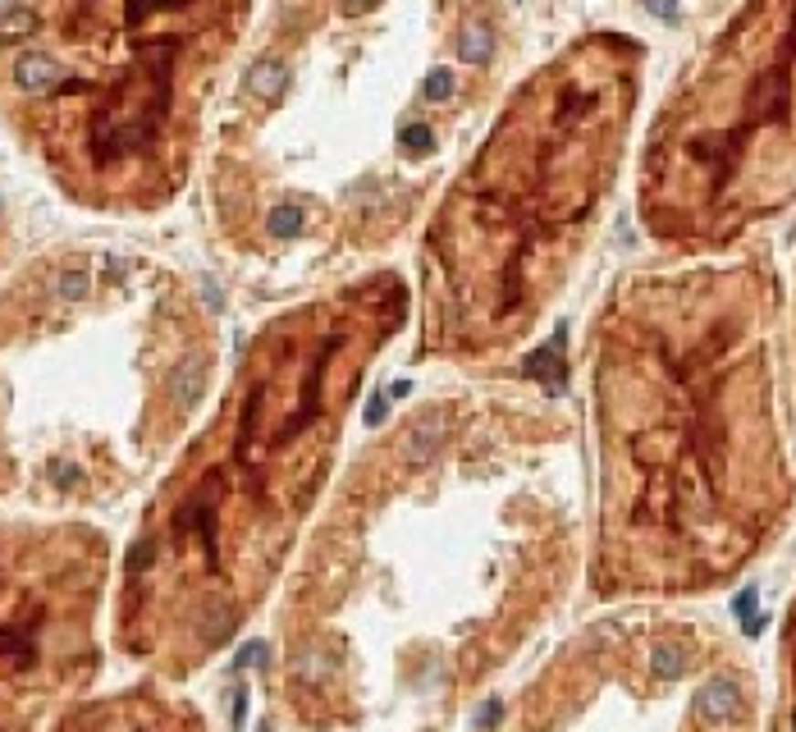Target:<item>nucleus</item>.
<instances>
[{
  "label": "nucleus",
  "mask_w": 796,
  "mask_h": 732,
  "mask_svg": "<svg viewBox=\"0 0 796 732\" xmlns=\"http://www.w3.org/2000/svg\"><path fill=\"white\" fill-rule=\"evenodd\" d=\"M398 147H403V152H413V156H426V152L435 147V133H431L426 124H408L403 133H398Z\"/></svg>",
  "instance_id": "nucleus-14"
},
{
  "label": "nucleus",
  "mask_w": 796,
  "mask_h": 732,
  "mask_svg": "<svg viewBox=\"0 0 796 732\" xmlns=\"http://www.w3.org/2000/svg\"><path fill=\"white\" fill-rule=\"evenodd\" d=\"M15 83H19V92H28V97H51V92H65L74 78H69L47 51H28V56L15 60Z\"/></svg>",
  "instance_id": "nucleus-1"
},
{
  "label": "nucleus",
  "mask_w": 796,
  "mask_h": 732,
  "mask_svg": "<svg viewBox=\"0 0 796 732\" xmlns=\"http://www.w3.org/2000/svg\"><path fill=\"white\" fill-rule=\"evenodd\" d=\"M408 390H413V381H393L384 394H389V399H408Z\"/></svg>",
  "instance_id": "nucleus-21"
},
{
  "label": "nucleus",
  "mask_w": 796,
  "mask_h": 732,
  "mask_svg": "<svg viewBox=\"0 0 796 732\" xmlns=\"http://www.w3.org/2000/svg\"><path fill=\"white\" fill-rule=\"evenodd\" d=\"M288 88V65L284 60H257L247 69V92L261 97V101H279Z\"/></svg>",
  "instance_id": "nucleus-5"
},
{
  "label": "nucleus",
  "mask_w": 796,
  "mask_h": 732,
  "mask_svg": "<svg viewBox=\"0 0 796 732\" xmlns=\"http://www.w3.org/2000/svg\"><path fill=\"white\" fill-rule=\"evenodd\" d=\"M37 10H28V5H10V10H0V42H24V37H33L37 33Z\"/></svg>",
  "instance_id": "nucleus-8"
},
{
  "label": "nucleus",
  "mask_w": 796,
  "mask_h": 732,
  "mask_svg": "<svg viewBox=\"0 0 796 732\" xmlns=\"http://www.w3.org/2000/svg\"><path fill=\"white\" fill-rule=\"evenodd\" d=\"M787 110V83L773 74V78H764L755 92H750V115L755 120H773V115H782Z\"/></svg>",
  "instance_id": "nucleus-7"
},
{
  "label": "nucleus",
  "mask_w": 796,
  "mask_h": 732,
  "mask_svg": "<svg viewBox=\"0 0 796 732\" xmlns=\"http://www.w3.org/2000/svg\"><path fill=\"white\" fill-rule=\"evenodd\" d=\"M270 659V650L261 645V641H247L243 650H238V659H234V668H247V664H266Z\"/></svg>",
  "instance_id": "nucleus-17"
},
{
  "label": "nucleus",
  "mask_w": 796,
  "mask_h": 732,
  "mask_svg": "<svg viewBox=\"0 0 796 732\" xmlns=\"http://www.w3.org/2000/svg\"><path fill=\"white\" fill-rule=\"evenodd\" d=\"M645 5H650V15H655V19L677 24V5H673V0H645Z\"/></svg>",
  "instance_id": "nucleus-19"
},
{
  "label": "nucleus",
  "mask_w": 796,
  "mask_h": 732,
  "mask_svg": "<svg viewBox=\"0 0 796 732\" xmlns=\"http://www.w3.org/2000/svg\"><path fill=\"white\" fill-rule=\"evenodd\" d=\"M477 723H481V727H486V732H490V727H499V723H504V700H499V695H490V700H486V709H481V718H477Z\"/></svg>",
  "instance_id": "nucleus-18"
},
{
  "label": "nucleus",
  "mask_w": 796,
  "mask_h": 732,
  "mask_svg": "<svg viewBox=\"0 0 796 732\" xmlns=\"http://www.w3.org/2000/svg\"><path fill=\"white\" fill-rule=\"evenodd\" d=\"M755 604H759V591H755V586H741V591H737V600H732V613H737V622H741L750 636L764 627V622L755 618Z\"/></svg>",
  "instance_id": "nucleus-11"
},
{
  "label": "nucleus",
  "mask_w": 796,
  "mask_h": 732,
  "mask_svg": "<svg viewBox=\"0 0 796 732\" xmlns=\"http://www.w3.org/2000/svg\"><path fill=\"white\" fill-rule=\"evenodd\" d=\"M737 714H741V686H737V677L718 673V677H709L696 691V718L723 727V723H737Z\"/></svg>",
  "instance_id": "nucleus-2"
},
{
  "label": "nucleus",
  "mask_w": 796,
  "mask_h": 732,
  "mask_svg": "<svg viewBox=\"0 0 796 732\" xmlns=\"http://www.w3.org/2000/svg\"><path fill=\"white\" fill-rule=\"evenodd\" d=\"M522 376H540L554 394L563 390V339L559 343H545L540 352H531L527 361H522Z\"/></svg>",
  "instance_id": "nucleus-6"
},
{
  "label": "nucleus",
  "mask_w": 796,
  "mask_h": 732,
  "mask_svg": "<svg viewBox=\"0 0 796 732\" xmlns=\"http://www.w3.org/2000/svg\"><path fill=\"white\" fill-rule=\"evenodd\" d=\"M408 463L413 467H426L440 449H445V413H426L413 431H408Z\"/></svg>",
  "instance_id": "nucleus-3"
},
{
  "label": "nucleus",
  "mask_w": 796,
  "mask_h": 732,
  "mask_svg": "<svg viewBox=\"0 0 796 732\" xmlns=\"http://www.w3.org/2000/svg\"><path fill=\"white\" fill-rule=\"evenodd\" d=\"M650 673H655L659 682H677V677L686 673V650H682V645H655Z\"/></svg>",
  "instance_id": "nucleus-10"
},
{
  "label": "nucleus",
  "mask_w": 796,
  "mask_h": 732,
  "mask_svg": "<svg viewBox=\"0 0 796 732\" xmlns=\"http://www.w3.org/2000/svg\"><path fill=\"white\" fill-rule=\"evenodd\" d=\"M361 417H366V426H384V417H389V394H371Z\"/></svg>",
  "instance_id": "nucleus-16"
},
{
  "label": "nucleus",
  "mask_w": 796,
  "mask_h": 732,
  "mask_svg": "<svg viewBox=\"0 0 796 732\" xmlns=\"http://www.w3.org/2000/svg\"><path fill=\"white\" fill-rule=\"evenodd\" d=\"M266 229H270L275 238H293V234L302 229V211L284 202V206H275V211H270V220H266Z\"/></svg>",
  "instance_id": "nucleus-12"
},
{
  "label": "nucleus",
  "mask_w": 796,
  "mask_h": 732,
  "mask_svg": "<svg viewBox=\"0 0 796 732\" xmlns=\"http://www.w3.org/2000/svg\"><path fill=\"white\" fill-rule=\"evenodd\" d=\"M490 51H495V33H490L486 24H467V28L458 33V56H463L467 65L490 60Z\"/></svg>",
  "instance_id": "nucleus-9"
},
{
  "label": "nucleus",
  "mask_w": 796,
  "mask_h": 732,
  "mask_svg": "<svg viewBox=\"0 0 796 732\" xmlns=\"http://www.w3.org/2000/svg\"><path fill=\"white\" fill-rule=\"evenodd\" d=\"M88 270H65L60 279H56V293H60V302H83L88 298Z\"/></svg>",
  "instance_id": "nucleus-13"
},
{
  "label": "nucleus",
  "mask_w": 796,
  "mask_h": 732,
  "mask_svg": "<svg viewBox=\"0 0 796 732\" xmlns=\"http://www.w3.org/2000/svg\"><path fill=\"white\" fill-rule=\"evenodd\" d=\"M206 390V357H188L174 366V376H170V399L174 408H193Z\"/></svg>",
  "instance_id": "nucleus-4"
},
{
  "label": "nucleus",
  "mask_w": 796,
  "mask_h": 732,
  "mask_svg": "<svg viewBox=\"0 0 796 732\" xmlns=\"http://www.w3.org/2000/svg\"><path fill=\"white\" fill-rule=\"evenodd\" d=\"M339 10H343V15H366L371 0H339Z\"/></svg>",
  "instance_id": "nucleus-20"
},
{
  "label": "nucleus",
  "mask_w": 796,
  "mask_h": 732,
  "mask_svg": "<svg viewBox=\"0 0 796 732\" xmlns=\"http://www.w3.org/2000/svg\"><path fill=\"white\" fill-rule=\"evenodd\" d=\"M422 97H426V101H449V97H454V74H449V69H431L426 83H422Z\"/></svg>",
  "instance_id": "nucleus-15"
}]
</instances>
